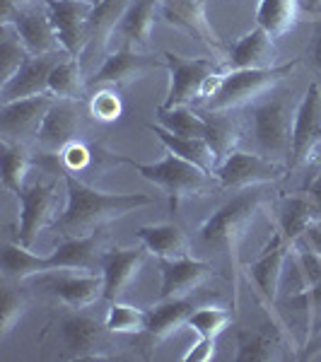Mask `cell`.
<instances>
[{
	"mask_svg": "<svg viewBox=\"0 0 321 362\" xmlns=\"http://www.w3.org/2000/svg\"><path fill=\"white\" fill-rule=\"evenodd\" d=\"M145 206H153L150 196L107 194V191H97L83 184L73 174H66V208L51 227L61 239L85 237Z\"/></svg>",
	"mask_w": 321,
	"mask_h": 362,
	"instance_id": "6da1fadb",
	"label": "cell"
},
{
	"mask_svg": "<svg viewBox=\"0 0 321 362\" xmlns=\"http://www.w3.org/2000/svg\"><path fill=\"white\" fill-rule=\"evenodd\" d=\"M297 66H300V61L278 63L273 68L227 70V73L215 75L206 90V97H203V107L210 114H227L232 109L244 107V104H252L256 97H261L280 80L290 78Z\"/></svg>",
	"mask_w": 321,
	"mask_h": 362,
	"instance_id": "7a4b0ae2",
	"label": "cell"
},
{
	"mask_svg": "<svg viewBox=\"0 0 321 362\" xmlns=\"http://www.w3.org/2000/svg\"><path fill=\"white\" fill-rule=\"evenodd\" d=\"M266 201L264 189L252 186V189H242L235 198L223 203L213 215L201 225L198 237L210 249H223L230 254V259L237 264V249L244 242L247 232L252 230L256 213L261 210Z\"/></svg>",
	"mask_w": 321,
	"mask_h": 362,
	"instance_id": "3957f363",
	"label": "cell"
},
{
	"mask_svg": "<svg viewBox=\"0 0 321 362\" xmlns=\"http://www.w3.org/2000/svg\"><path fill=\"white\" fill-rule=\"evenodd\" d=\"M119 162L133 167L140 177L148 179L150 184L160 186L167 194L169 208H172L174 213H177L186 198L201 196V194H206V189H208L210 174L203 172L201 167H196L194 162L182 160V157L174 153H167L165 160L155 162V165H143V162H136V160H131V157H119Z\"/></svg>",
	"mask_w": 321,
	"mask_h": 362,
	"instance_id": "277c9868",
	"label": "cell"
},
{
	"mask_svg": "<svg viewBox=\"0 0 321 362\" xmlns=\"http://www.w3.org/2000/svg\"><path fill=\"white\" fill-rule=\"evenodd\" d=\"M293 124L295 114L290 112L285 99H264L249 112L256 148L276 162L293 155Z\"/></svg>",
	"mask_w": 321,
	"mask_h": 362,
	"instance_id": "5b68a950",
	"label": "cell"
},
{
	"mask_svg": "<svg viewBox=\"0 0 321 362\" xmlns=\"http://www.w3.org/2000/svg\"><path fill=\"white\" fill-rule=\"evenodd\" d=\"M165 66L169 73V90L162 107H182L206 97L210 80L220 75V66L210 58H189L174 51H165Z\"/></svg>",
	"mask_w": 321,
	"mask_h": 362,
	"instance_id": "8992f818",
	"label": "cell"
},
{
	"mask_svg": "<svg viewBox=\"0 0 321 362\" xmlns=\"http://www.w3.org/2000/svg\"><path fill=\"white\" fill-rule=\"evenodd\" d=\"M288 174V167L271 160L259 153H247V150H232L225 160H220L213 177L227 191H242L252 186H266L273 181H280Z\"/></svg>",
	"mask_w": 321,
	"mask_h": 362,
	"instance_id": "52a82bcc",
	"label": "cell"
},
{
	"mask_svg": "<svg viewBox=\"0 0 321 362\" xmlns=\"http://www.w3.org/2000/svg\"><path fill=\"white\" fill-rule=\"evenodd\" d=\"M3 22L13 25L17 37L22 39V44L27 46V51L32 56H54V54H66L61 39H58L54 22L49 17V8L42 5L27 3L22 8L13 10L10 15L3 17Z\"/></svg>",
	"mask_w": 321,
	"mask_h": 362,
	"instance_id": "ba28073f",
	"label": "cell"
},
{
	"mask_svg": "<svg viewBox=\"0 0 321 362\" xmlns=\"http://www.w3.org/2000/svg\"><path fill=\"white\" fill-rule=\"evenodd\" d=\"M321 150V85L312 83L295 109L293 167L309 165Z\"/></svg>",
	"mask_w": 321,
	"mask_h": 362,
	"instance_id": "9c48e42d",
	"label": "cell"
},
{
	"mask_svg": "<svg viewBox=\"0 0 321 362\" xmlns=\"http://www.w3.org/2000/svg\"><path fill=\"white\" fill-rule=\"evenodd\" d=\"M83 128V112L78 99H56L39 126L34 143L44 155H61L70 143H75Z\"/></svg>",
	"mask_w": 321,
	"mask_h": 362,
	"instance_id": "30bf717a",
	"label": "cell"
},
{
	"mask_svg": "<svg viewBox=\"0 0 321 362\" xmlns=\"http://www.w3.org/2000/svg\"><path fill=\"white\" fill-rule=\"evenodd\" d=\"M20 201V220H17V242L32 249L37 237L49 225L56 223V189L51 184L37 181L27 186L22 194H17Z\"/></svg>",
	"mask_w": 321,
	"mask_h": 362,
	"instance_id": "8fae6325",
	"label": "cell"
},
{
	"mask_svg": "<svg viewBox=\"0 0 321 362\" xmlns=\"http://www.w3.org/2000/svg\"><path fill=\"white\" fill-rule=\"evenodd\" d=\"M58 97L51 92L27 99L0 104V136L3 143H25L29 136H37L46 112Z\"/></svg>",
	"mask_w": 321,
	"mask_h": 362,
	"instance_id": "7c38bea8",
	"label": "cell"
},
{
	"mask_svg": "<svg viewBox=\"0 0 321 362\" xmlns=\"http://www.w3.org/2000/svg\"><path fill=\"white\" fill-rule=\"evenodd\" d=\"M104 242L107 235L102 230L92 232L85 237H70L61 239V244L54 249V254H49V268L54 271H83V273H95L104 268Z\"/></svg>",
	"mask_w": 321,
	"mask_h": 362,
	"instance_id": "4fadbf2b",
	"label": "cell"
},
{
	"mask_svg": "<svg viewBox=\"0 0 321 362\" xmlns=\"http://www.w3.org/2000/svg\"><path fill=\"white\" fill-rule=\"evenodd\" d=\"M104 331L107 326H102L92 317H85V314H73V317L63 319L58 326L63 355L70 360H102Z\"/></svg>",
	"mask_w": 321,
	"mask_h": 362,
	"instance_id": "5bb4252c",
	"label": "cell"
},
{
	"mask_svg": "<svg viewBox=\"0 0 321 362\" xmlns=\"http://www.w3.org/2000/svg\"><path fill=\"white\" fill-rule=\"evenodd\" d=\"M44 3L49 8V17L66 54L78 56L85 46L87 22H90L95 3L92 0H44Z\"/></svg>",
	"mask_w": 321,
	"mask_h": 362,
	"instance_id": "9a60e30c",
	"label": "cell"
},
{
	"mask_svg": "<svg viewBox=\"0 0 321 362\" xmlns=\"http://www.w3.org/2000/svg\"><path fill=\"white\" fill-rule=\"evenodd\" d=\"M293 247L295 244L278 230L271 242H268V247L261 251L259 259H256L254 264H249V278L254 280L259 293L264 295L268 302L278 300L283 268H285V261H288V254L293 251Z\"/></svg>",
	"mask_w": 321,
	"mask_h": 362,
	"instance_id": "2e32d148",
	"label": "cell"
},
{
	"mask_svg": "<svg viewBox=\"0 0 321 362\" xmlns=\"http://www.w3.org/2000/svg\"><path fill=\"white\" fill-rule=\"evenodd\" d=\"M63 56H29L8 83L0 85V104L15 102V99H27L49 92V75Z\"/></svg>",
	"mask_w": 321,
	"mask_h": 362,
	"instance_id": "e0dca14e",
	"label": "cell"
},
{
	"mask_svg": "<svg viewBox=\"0 0 321 362\" xmlns=\"http://www.w3.org/2000/svg\"><path fill=\"white\" fill-rule=\"evenodd\" d=\"M160 271H162L160 300H177V297L191 295L213 276V266L201 259H194V256L162 261Z\"/></svg>",
	"mask_w": 321,
	"mask_h": 362,
	"instance_id": "ac0fdd59",
	"label": "cell"
},
{
	"mask_svg": "<svg viewBox=\"0 0 321 362\" xmlns=\"http://www.w3.org/2000/svg\"><path fill=\"white\" fill-rule=\"evenodd\" d=\"M145 247H133V249H109L104 254V300L116 302L121 295L133 285V280L138 278L140 268L145 264Z\"/></svg>",
	"mask_w": 321,
	"mask_h": 362,
	"instance_id": "d6986e66",
	"label": "cell"
},
{
	"mask_svg": "<svg viewBox=\"0 0 321 362\" xmlns=\"http://www.w3.org/2000/svg\"><path fill=\"white\" fill-rule=\"evenodd\" d=\"M160 13L169 25L194 34L203 44H208L210 49H215V51L223 49L215 29L210 27L201 0H160Z\"/></svg>",
	"mask_w": 321,
	"mask_h": 362,
	"instance_id": "ffe728a7",
	"label": "cell"
},
{
	"mask_svg": "<svg viewBox=\"0 0 321 362\" xmlns=\"http://www.w3.org/2000/svg\"><path fill=\"white\" fill-rule=\"evenodd\" d=\"M225 66L227 70L278 66V51H276V46H273V37L261 27L247 32L242 39H237V42L232 44Z\"/></svg>",
	"mask_w": 321,
	"mask_h": 362,
	"instance_id": "44dd1931",
	"label": "cell"
},
{
	"mask_svg": "<svg viewBox=\"0 0 321 362\" xmlns=\"http://www.w3.org/2000/svg\"><path fill=\"white\" fill-rule=\"evenodd\" d=\"M157 15H162L160 0H131L114 34L124 39V46H128V49H148Z\"/></svg>",
	"mask_w": 321,
	"mask_h": 362,
	"instance_id": "7402d4cb",
	"label": "cell"
},
{
	"mask_svg": "<svg viewBox=\"0 0 321 362\" xmlns=\"http://www.w3.org/2000/svg\"><path fill=\"white\" fill-rule=\"evenodd\" d=\"M160 66L155 58L140 54L136 49H128V46H121L119 51L109 54L104 58V63L99 66V70L87 80V85L97 87V85H124L128 80H133L136 75H140L143 70Z\"/></svg>",
	"mask_w": 321,
	"mask_h": 362,
	"instance_id": "603a6c76",
	"label": "cell"
},
{
	"mask_svg": "<svg viewBox=\"0 0 321 362\" xmlns=\"http://www.w3.org/2000/svg\"><path fill=\"white\" fill-rule=\"evenodd\" d=\"M136 237L140 239L148 254L157 256L160 261H172V259H184L191 256V242L186 237V232L174 223H162V225H143L136 230Z\"/></svg>",
	"mask_w": 321,
	"mask_h": 362,
	"instance_id": "cb8c5ba5",
	"label": "cell"
},
{
	"mask_svg": "<svg viewBox=\"0 0 321 362\" xmlns=\"http://www.w3.org/2000/svg\"><path fill=\"white\" fill-rule=\"evenodd\" d=\"M148 131L155 133L157 140L167 148V153H174V155L182 157V160L194 162L196 167H201L203 172L210 174V177L215 174V169H218V155H215V150L210 148V143L206 138L177 136V133L167 131V128L160 124H150Z\"/></svg>",
	"mask_w": 321,
	"mask_h": 362,
	"instance_id": "d4e9b609",
	"label": "cell"
},
{
	"mask_svg": "<svg viewBox=\"0 0 321 362\" xmlns=\"http://www.w3.org/2000/svg\"><path fill=\"white\" fill-rule=\"evenodd\" d=\"M194 302L186 297H177V300H160L153 309H148V326L145 334L153 343L165 341L167 336H172L179 326L186 324V319L194 312Z\"/></svg>",
	"mask_w": 321,
	"mask_h": 362,
	"instance_id": "484cf974",
	"label": "cell"
},
{
	"mask_svg": "<svg viewBox=\"0 0 321 362\" xmlns=\"http://www.w3.org/2000/svg\"><path fill=\"white\" fill-rule=\"evenodd\" d=\"M54 295L70 309H87L104 297V278L95 273L63 276L54 280Z\"/></svg>",
	"mask_w": 321,
	"mask_h": 362,
	"instance_id": "4316f807",
	"label": "cell"
},
{
	"mask_svg": "<svg viewBox=\"0 0 321 362\" xmlns=\"http://www.w3.org/2000/svg\"><path fill=\"white\" fill-rule=\"evenodd\" d=\"M314 220H319L317 208H314V201L307 191L283 198V203H280V215H278V230L293 244L305 235V230Z\"/></svg>",
	"mask_w": 321,
	"mask_h": 362,
	"instance_id": "83f0119b",
	"label": "cell"
},
{
	"mask_svg": "<svg viewBox=\"0 0 321 362\" xmlns=\"http://www.w3.org/2000/svg\"><path fill=\"white\" fill-rule=\"evenodd\" d=\"M300 20V0H259L256 27L266 29L273 39L295 29Z\"/></svg>",
	"mask_w": 321,
	"mask_h": 362,
	"instance_id": "f1b7e54d",
	"label": "cell"
},
{
	"mask_svg": "<svg viewBox=\"0 0 321 362\" xmlns=\"http://www.w3.org/2000/svg\"><path fill=\"white\" fill-rule=\"evenodd\" d=\"M3 273L5 278L27 280L42 273H51L49 256H39L20 242H8L3 247Z\"/></svg>",
	"mask_w": 321,
	"mask_h": 362,
	"instance_id": "f546056e",
	"label": "cell"
},
{
	"mask_svg": "<svg viewBox=\"0 0 321 362\" xmlns=\"http://www.w3.org/2000/svg\"><path fill=\"white\" fill-rule=\"evenodd\" d=\"M128 5H131V0H97L95 8H92L90 22H87L85 44H92L97 39H102V44H107V39L114 37Z\"/></svg>",
	"mask_w": 321,
	"mask_h": 362,
	"instance_id": "4dcf8cb0",
	"label": "cell"
},
{
	"mask_svg": "<svg viewBox=\"0 0 321 362\" xmlns=\"http://www.w3.org/2000/svg\"><path fill=\"white\" fill-rule=\"evenodd\" d=\"M87 80L83 78L78 56L66 54L56 63L49 75V92L58 99H80L85 92Z\"/></svg>",
	"mask_w": 321,
	"mask_h": 362,
	"instance_id": "1f68e13d",
	"label": "cell"
},
{
	"mask_svg": "<svg viewBox=\"0 0 321 362\" xmlns=\"http://www.w3.org/2000/svg\"><path fill=\"white\" fill-rule=\"evenodd\" d=\"M32 169V155L25 143H3L0 155V172H3V186L13 194H22L27 189L25 181Z\"/></svg>",
	"mask_w": 321,
	"mask_h": 362,
	"instance_id": "d6a6232c",
	"label": "cell"
},
{
	"mask_svg": "<svg viewBox=\"0 0 321 362\" xmlns=\"http://www.w3.org/2000/svg\"><path fill=\"white\" fill-rule=\"evenodd\" d=\"M157 124L165 126L167 131L177 136H201L206 138L208 133V119L201 116L189 104L182 107H160L157 109Z\"/></svg>",
	"mask_w": 321,
	"mask_h": 362,
	"instance_id": "836d02e7",
	"label": "cell"
},
{
	"mask_svg": "<svg viewBox=\"0 0 321 362\" xmlns=\"http://www.w3.org/2000/svg\"><path fill=\"white\" fill-rule=\"evenodd\" d=\"M278 341L266 331H239L237 334V362H268L278 360Z\"/></svg>",
	"mask_w": 321,
	"mask_h": 362,
	"instance_id": "e575fe53",
	"label": "cell"
},
{
	"mask_svg": "<svg viewBox=\"0 0 321 362\" xmlns=\"http://www.w3.org/2000/svg\"><path fill=\"white\" fill-rule=\"evenodd\" d=\"M32 56L27 51V46L22 44V39L17 37L13 25L3 22L0 27V85L8 83L10 78L25 66V61Z\"/></svg>",
	"mask_w": 321,
	"mask_h": 362,
	"instance_id": "d590c367",
	"label": "cell"
},
{
	"mask_svg": "<svg viewBox=\"0 0 321 362\" xmlns=\"http://www.w3.org/2000/svg\"><path fill=\"white\" fill-rule=\"evenodd\" d=\"M104 326H107V331H112V334H143L145 326H148V312L116 300L112 302V307H109Z\"/></svg>",
	"mask_w": 321,
	"mask_h": 362,
	"instance_id": "8d00e7d4",
	"label": "cell"
},
{
	"mask_svg": "<svg viewBox=\"0 0 321 362\" xmlns=\"http://www.w3.org/2000/svg\"><path fill=\"white\" fill-rule=\"evenodd\" d=\"M206 140L210 143V148L218 155V165L220 160H225L239 143V128L232 124L230 119H223V114H215L213 119H208V133Z\"/></svg>",
	"mask_w": 321,
	"mask_h": 362,
	"instance_id": "74e56055",
	"label": "cell"
},
{
	"mask_svg": "<svg viewBox=\"0 0 321 362\" xmlns=\"http://www.w3.org/2000/svg\"><path fill=\"white\" fill-rule=\"evenodd\" d=\"M230 312L220 307H201V309H194L191 317L186 319V326L191 331H196L198 336H206V338H218L223 331L230 326Z\"/></svg>",
	"mask_w": 321,
	"mask_h": 362,
	"instance_id": "f35d334b",
	"label": "cell"
},
{
	"mask_svg": "<svg viewBox=\"0 0 321 362\" xmlns=\"http://www.w3.org/2000/svg\"><path fill=\"white\" fill-rule=\"evenodd\" d=\"M27 312V300L22 293H17L15 288L5 285L3 288V300H0V338H8L13 334V329L20 324V319Z\"/></svg>",
	"mask_w": 321,
	"mask_h": 362,
	"instance_id": "ab89813d",
	"label": "cell"
},
{
	"mask_svg": "<svg viewBox=\"0 0 321 362\" xmlns=\"http://www.w3.org/2000/svg\"><path fill=\"white\" fill-rule=\"evenodd\" d=\"M92 114L95 119L102 121H114L121 114V99L112 90H102L92 97Z\"/></svg>",
	"mask_w": 321,
	"mask_h": 362,
	"instance_id": "60d3db41",
	"label": "cell"
},
{
	"mask_svg": "<svg viewBox=\"0 0 321 362\" xmlns=\"http://www.w3.org/2000/svg\"><path fill=\"white\" fill-rule=\"evenodd\" d=\"M215 358V338L198 336V341L184 355V362H210Z\"/></svg>",
	"mask_w": 321,
	"mask_h": 362,
	"instance_id": "b9f144b4",
	"label": "cell"
},
{
	"mask_svg": "<svg viewBox=\"0 0 321 362\" xmlns=\"http://www.w3.org/2000/svg\"><path fill=\"white\" fill-rule=\"evenodd\" d=\"M61 155H63V162H66V167L73 169V172H75V169L87 167V162H90V150H87L83 143H78V140H75V143H70Z\"/></svg>",
	"mask_w": 321,
	"mask_h": 362,
	"instance_id": "7bdbcfd3",
	"label": "cell"
},
{
	"mask_svg": "<svg viewBox=\"0 0 321 362\" xmlns=\"http://www.w3.org/2000/svg\"><path fill=\"white\" fill-rule=\"evenodd\" d=\"M295 244H305L312 254H317L321 259V220H314V223L305 230V235L297 239Z\"/></svg>",
	"mask_w": 321,
	"mask_h": 362,
	"instance_id": "ee69618b",
	"label": "cell"
},
{
	"mask_svg": "<svg viewBox=\"0 0 321 362\" xmlns=\"http://www.w3.org/2000/svg\"><path fill=\"white\" fill-rule=\"evenodd\" d=\"M307 56H309V63H312V68L321 75V20L317 22V25H314L312 39H309Z\"/></svg>",
	"mask_w": 321,
	"mask_h": 362,
	"instance_id": "f6af8a7d",
	"label": "cell"
},
{
	"mask_svg": "<svg viewBox=\"0 0 321 362\" xmlns=\"http://www.w3.org/2000/svg\"><path fill=\"white\" fill-rule=\"evenodd\" d=\"M307 194L312 196L314 201V208H317V218L321 220V172L317 174V179L307 186Z\"/></svg>",
	"mask_w": 321,
	"mask_h": 362,
	"instance_id": "bcb514c9",
	"label": "cell"
},
{
	"mask_svg": "<svg viewBox=\"0 0 321 362\" xmlns=\"http://www.w3.org/2000/svg\"><path fill=\"white\" fill-rule=\"evenodd\" d=\"M0 3H3V17H5V15H10V13H13V10L22 8V5L32 3V0H0Z\"/></svg>",
	"mask_w": 321,
	"mask_h": 362,
	"instance_id": "7dc6e473",
	"label": "cell"
},
{
	"mask_svg": "<svg viewBox=\"0 0 321 362\" xmlns=\"http://www.w3.org/2000/svg\"><path fill=\"white\" fill-rule=\"evenodd\" d=\"M307 8L314 10V13H319V10H321V0H307Z\"/></svg>",
	"mask_w": 321,
	"mask_h": 362,
	"instance_id": "c3c4849f",
	"label": "cell"
},
{
	"mask_svg": "<svg viewBox=\"0 0 321 362\" xmlns=\"http://www.w3.org/2000/svg\"><path fill=\"white\" fill-rule=\"evenodd\" d=\"M92 3H97V0H92Z\"/></svg>",
	"mask_w": 321,
	"mask_h": 362,
	"instance_id": "681fc988",
	"label": "cell"
},
{
	"mask_svg": "<svg viewBox=\"0 0 321 362\" xmlns=\"http://www.w3.org/2000/svg\"><path fill=\"white\" fill-rule=\"evenodd\" d=\"M319 155H321V150H319Z\"/></svg>",
	"mask_w": 321,
	"mask_h": 362,
	"instance_id": "f907efd6",
	"label": "cell"
}]
</instances>
